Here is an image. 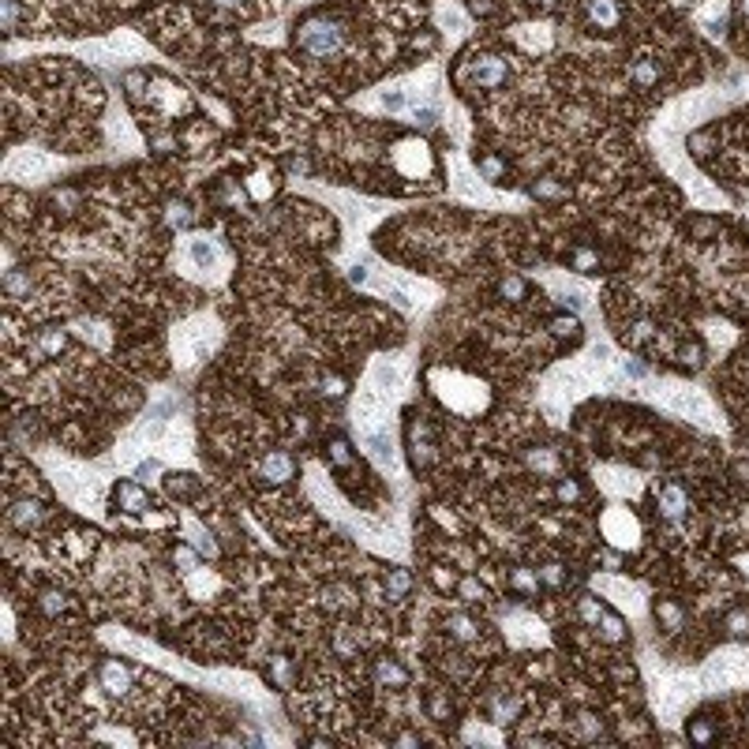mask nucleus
<instances>
[{"label": "nucleus", "mask_w": 749, "mask_h": 749, "mask_svg": "<svg viewBox=\"0 0 749 749\" xmlns=\"http://www.w3.org/2000/svg\"><path fill=\"white\" fill-rule=\"evenodd\" d=\"M498 296L509 300V303H521V300L528 296V285H525V281H521L517 274H506L502 281H498Z\"/></svg>", "instance_id": "a878e982"}, {"label": "nucleus", "mask_w": 749, "mask_h": 749, "mask_svg": "<svg viewBox=\"0 0 749 749\" xmlns=\"http://www.w3.org/2000/svg\"><path fill=\"white\" fill-rule=\"evenodd\" d=\"M49 158L38 154V150H19V154L8 161V177L12 180H41L49 172Z\"/></svg>", "instance_id": "423d86ee"}, {"label": "nucleus", "mask_w": 749, "mask_h": 749, "mask_svg": "<svg viewBox=\"0 0 749 749\" xmlns=\"http://www.w3.org/2000/svg\"><path fill=\"white\" fill-rule=\"evenodd\" d=\"M364 442H367V446H371L375 461H383V465H394V442H390V435H386V431H378V427L364 431Z\"/></svg>", "instance_id": "a211bd4d"}, {"label": "nucleus", "mask_w": 749, "mask_h": 749, "mask_svg": "<svg viewBox=\"0 0 749 749\" xmlns=\"http://www.w3.org/2000/svg\"><path fill=\"white\" fill-rule=\"evenodd\" d=\"M558 498H562V502H577V498H581L577 480H558Z\"/></svg>", "instance_id": "de8ad7c7"}, {"label": "nucleus", "mask_w": 749, "mask_h": 749, "mask_svg": "<svg viewBox=\"0 0 749 749\" xmlns=\"http://www.w3.org/2000/svg\"><path fill=\"white\" fill-rule=\"evenodd\" d=\"M97 678H102L105 693H113V697H124L132 689V667L121 664V659H102L97 664Z\"/></svg>", "instance_id": "6e6552de"}, {"label": "nucleus", "mask_w": 749, "mask_h": 749, "mask_svg": "<svg viewBox=\"0 0 749 749\" xmlns=\"http://www.w3.org/2000/svg\"><path fill=\"white\" fill-rule=\"evenodd\" d=\"M600 626H603L600 633H603V640H607V645H622V640H626V622H622V618H618V614H607V611H603Z\"/></svg>", "instance_id": "c85d7f7f"}, {"label": "nucleus", "mask_w": 749, "mask_h": 749, "mask_svg": "<svg viewBox=\"0 0 749 749\" xmlns=\"http://www.w3.org/2000/svg\"><path fill=\"white\" fill-rule=\"evenodd\" d=\"M322 386H327V394H330V397H338L341 390H345V383H341L338 375H334V378H327V383H322Z\"/></svg>", "instance_id": "052dcab7"}, {"label": "nucleus", "mask_w": 749, "mask_h": 749, "mask_svg": "<svg viewBox=\"0 0 749 749\" xmlns=\"http://www.w3.org/2000/svg\"><path fill=\"white\" fill-rule=\"evenodd\" d=\"M678 360L686 364V367H701V360H704V349H701L697 341H693V345H682V349H678Z\"/></svg>", "instance_id": "37998d69"}, {"label": "nucleus", "mask_w": 749, "mask_h": 749, "mask_svg": "<svg viewBox=\"0 0 749 749\" xmlns=\"http://www.w3.org/2000/svg\"><path fill=\"white\" fill-rule=\"evenodd\" d=\"M509 589H517V592H525V596L540 592V573H532L528 566H517L514 573H509Z\"/></svg>", "instance_id": "bb28decb"}, {"label": "nucleus", "mask_w": 749, "mask_h": 749, "mask_svg": "<svg viewBox=\"0 0 749 749\" xmlns=\"http://www.w3.org/2000/svg\"><path fill=\"white\" fill-rule=\"evenodd\" d=\"M603 532L614 547H629L637 540V521L629 517V509H611V514L603 517Z\"/></svg>", "instance_id": "1a4fd4ad"}, {"label": "nucleus", "mask_w": 749, "mask_h": 749, "mask_svg": "<svg viewBox=\"0 0 749 749\" xmlns=\"http://www.w3.org/2000/svg\"><path fill=\"white\" fill-rule=\"evenodd\" d=\"M584 23L592 30L611 34L622 23V8H618V0H584Z\"/></svg>", "instance_id": "20e7f679"}, {"label": "nucleus", "mask_w": 749, "mask_h": 749, "mask_svg": "<svg viewBox=\"0 0 749 749\" xmlns=\"http://www.w3.org/2000/svg\"><path fill=\"white\" fill-rule=\"evenodd\" d=\"M693 697H697V686L686 678H671L664 689H659V708H664L667 715H678L682 708H689Z\"/></svg>", "instance_id": "0eeeda50"}, {"label": "nucleus", "mask_w": 749, "mask_h": 749, "mask_svg": "<svg viewBox=\"0 0 749 749\" xmlns=\"http://www.w3.org/2000/svg\"><path fill=\"white\" fill-rule=\"evenodd\" d=\"M188 255H191V263L199 266V270H210L214 263L221 259V252H218V244L210 240V236H195V240L188 244Z\"/></svg>", "instance_id": "f3484780"}, {"label": "nucleus", "mask_w": 749, "mask_h": 749, "mask_svg": "<svg viewBox=\"0 0 749 749\" xmlns=\"http://www.w3.org/2000/svg\"><path fill=\"white\" fill-rule=\"evenodd\" d=\"M383 102H386V109H405V94H383Z\"/></svg>", "instance_id": "4d7b16f0"}, {"label": "nucleus", "mask_w": 749, "mask_h": 749, "mask_svg": "<svg viewBox=\"0 0 749 749\" xmlns=\"http://www.w3.org/2000/svg\"><path fill=\"white\" fill-rule=\"evenodd\" d=\"M622 367H626V375H633V378H640V375H645V367H640V364H629V360H626Z\"/></svg>", "instance_id": "0e129e2a"}, {"label": "nucleus", "mask_w": 749, "mask_h": 749, "mask_svg": "<svg viewBox=\"0 0 749 749\" xmlns=\"http://www.w3.org/2000/svg\"><path fill=\"white\" fill-rule=\"evenodd\" d=\"M712 233H715V221L712 218H697V221H693V236H701V240H704V236H712Z\"/></svg>", "instance_id": "3c124183"}, {"label": "nucleus", "mask_w": 749, "mask_h": 749, "mask_svg": "<svg viewBox=\"0 0 749 749\" xmlns=\"http://www.w3.org/2000/svg\"><path fill=\"white\" fill-rule=\"evenodd\" d=\"M38 345H41V352H46V356H57L64 349V330H46L38 338Z\"/></svg>", "instance_id": "4c0bfd02"}, {"label": "nucleus", "mask_w": 749, "mask_h": 749, "mask_svg": "<svg viewBox=\"0 0 749 749\" xmlns=\"http://www.w3.org/2000/svg\"><path fill=\"white\" fill-rule=\"evenodd\" d=\"M551 330H555L558 338H573V334H581V322L573 319V315H558V319L551 322Z\"/></svg>", "instance_id": "ea45409f"}, {"label": "nucleus", "mask_w": 749, "mask_h": 749, "mask_svg": "<svg viewBox=\"0 0 749 749\" xmlns=\"http://www.w3.org/2000/svg\"><path fill=\"white\" fill-rule=\"evenodd\" d=\"M270 675H274L277 686H289V682H292V667H289V659H285V656H277L274 664H270Z\"/></svg>", "instance_id": "a18cd8bd"}, {"label": "nucleus", "mask_w": 749, "mask_h": 749, "mask_svg": "<svg viewBox=\"0 0 749 749\" xmlns=\"http://www.w3.org/2000/svg\"><path fill=\"white\" fill-rule=\"evenodd\" d=\"M570 270H577V274H596V270H600V255H596L592 247H577V252L570 255Z\"/></svg>", "instance_id": "cd10ccee"}, {"label": "nucleus", "mask_w": 749, "mask_h": 749, "mask_svg": "<svg viewBox=\"0 0 749 749\" xmlns=\"http://www.w3.org/2000/svg\"><path fill=\"white\" fill-rule=\"evenodd\" d=\"M165 221L172 225V229H180V225H188V221H191V210H188V202H169V206H165Z\"/></svg>", "instance_id": "c9c22d12"}, {"label": "nucleus", "mask_w": 749, "mask_h": 749, "mask_svg": "<svg viewBox=\"0 0 749 749\" xmlns=\"http://www.w3.org/2000/svg\"><path fill=\"white\" fill-rule=\"evenodd\" d=\"M154 472H161L158 461H143V465H139V476H154Z\"/></svg>", "instance_id": "680f3d73"}, {"label": "nucleus", "mask_w": 749, "mask_h": 749, "mask_svg": "<svg viewBox=\"0 0 749 749\" xmlns=\"http://www.w3.org/2000/svg\"><path fill=\"white\" fill-rule=\"evenodd\" d=\"M408 589H412V573L408 570H390V577H386V596L390 600H405Z\"/></svg>", "instance_id": "b1692460"}, {"label": "nucleus", "mask_w": 749, "mask_h": 749, "mask_svg": "<svg viewBox=\"0 0 749 749\" xmlns=\"http://www.w3.org/2000/svg\"><path fill=\"white\" fill-rule=\"evenodd\" d=\"M461 596H469V600H476V596H483V589H480V584H476L472 577H465V581H461Z\"/></svg>", "instance_id": "5fc2aeb1"}, {"label": "nucleus", "mask_w": 749, "mask_h": 749, "mask_svg": "<svg viewBox=\"0 0 749 749\" xmlns=\"http://www.w3.org/2000/svg\"><path fill=\"white\" fill-rule=\"evenodd\" d=\"M656 502H659V514H664L667 521H682V517L689 514V495L682 491L678 483H664V487H659Z\"/></svg>", "instance_id": "f8f14e48"}, {"label": "nucleus", "mask_w": 749, "mask_h": 749, "mask_svg": "<svg viewBox=\"0 0 749 749\" xmlns=\"http://www.w3.org/2000/svg\"><path fill=\"white\" fill-rule=\"evenodd\" d=\"M172 562H177V566L188 573V570L195 566V551H191V547H177V551H172Z\"/></svg>", "instance_id": "8fccbe9b"}, {"label": "nucleus", "mask_w": 749, "mask_h": 749, "mask_svg": "<svg viewBox=\"0 0 749 749\" xmlns=\"http://www.w3.org/2000/svg\"><path fill=\"white\" fill-rule=\"evenodd\" d=\"M41 607H46L49 614H57L60 607H64V596H57V592H46V596H41Z\"/></svg>", "instance_id": "603ef678"}, {"label": "nucleus", "mask_w": 749, "mask_h": 749, "mask_svg": "<svg viewBox=\"0 0 749 749\" xmlns=\"http://www.w3.org/2000/svg\"><path fill=\"white\" fill-rule=\"evenodd\" d=\"M218 202H233V206H244V202H247V195H244V188H236V184L229 180V184H221V191H218Z\"/></svg>", "instance_id": "a19ab883"}, {"label": "nucleus", "mask_w": 749, "mask_h": 749, "mask_svg": "<svg viewBox=\"0 0 749 749\" xmlns=\"http://www.w3.org/2000/svg\"><path fill=\"white\" fill-rule=\"evenodd\" d=\"M296 46L308 53V57L327 60L345 46V30H341L338 19H330V15H311L296 27Z\"/></svg>", "instance_id": "f257e3e1"}, {"label": "nucleus", "mask_w": 749, "mask_h": 749, "mask_svg": "<svg viewBox=\"0 0 749 749\" xmlns=\"http://www.w3.org/2000/svg\"><path fill=\"white\" fill-rule=\"evenodd\" d=\"M476 169H480L483 180H502V172H506V165L498 158H480V161H476Z\"/></svg>", "instance_id": "58836bf2"}, {"label": "nucleus", "mask_w": 749, "mask_h": 749, "mask_svg": "<svg viewBox=\"0 0 749 749\" xmlns=\"http://www.w3.org/2000/svg\"><path fill=\"white\" fill-rule=\"evenodd\" d=\"M581 731L589 734V738H592V734H600V720H596V715H589V712H584V715H581Z\"/></svg>", "instance_id": "864d4df0"}, {"label": "nucleus", "mask_w": 749, "mask_h": 749, "mask_svg": "<svg viewBox=\"0 0 749 749\" xmlns=\"http://www.w3.org/2000/svg\"><path fill=\"white\" fill-rule=\"evenodd\" d=\"M629 83L633 86H640V90H648V86H656L659 83V64L656 60H637L633 68H629Z\"/></svg>", "instance_id": "aec40b11"}, {"label": "nucleus", "mask_w": 749, "mask_h": 749, "mask_svg": "<svg viewBox=\"0 0 749 749\" xmlns=\"http://www.w3.org/2000/svg\"><path fill=\"white\" fill-rule=\"evenodd\" d=\"M113 498H116V506H121V509H128V514H143L146 502H150L146 491L135 480H121V483H116V491H113Z\"/></svg>", "instance_id": "ddd939ff"}, {"label": "nucleus", "mask_w": 749, "mask_h": 749, "mask_svg": "<svg viewBox=\"0 0 749 749\" xmlns=\"http://www.w3.org/2000/svg\"><path fill=\"white\" fill-rule=\"evenodd\" d=\"M375 682L386 689H405L408 686V671L397 659H375Z\"/></svg>", "instance_id": "4468645a"}, {"label": "nucleus", "mask_w": 749, "mask_h": 749, "mask_svg": "<svg viewBox=\"0 0 749 749\" xmlns=\"http://www.w3.org/2000/svg\"><path fill=\"white\" fill-rule=\"evenodd\" d=\"M712 150V135L708 132H697V135H689V154H697V158H704Z\"/></svg>", "instance_id": "49530a36"}, {"label": "nucleus", "mask_w": 749, "mask_h": 749, "mask_svg": "<svg viewBox=\"0 0 749 749\" xmlns=\"http://www.w3.org/2000/svg\"><path fill=\"white\" fill-rule=\"evenodd\" d=\"M327 458L338 465V469H352V453H349V442H345L341 435H334L327 442Z\"/></svg>", "instance_id": "c756f323"}, {"label": "nucleus", "mask_w": 749, "mask_h": 749, "mask_svg": "<svg viewBox=\"0 0 749 749\" xmlns=\"http://www.w3.org/2000/svg\"><path fill=\"white\" fill-rule=\"evenodd\" d=\"M693 195H697V202H712L715 191L708 188V184H693Z\"/></svg>", "instance_id": "6e6d98bb"}, {"label": "nucleus", "mask_w": 749, "mask_h": 749, "mask_svg": "<svg viewBox=\"0 0 749 749\" xmlns=\"http://www.w3.org/2000/svg\"><path fill=\"white\" fill-rule=\"evenodd\" d=\"M487 712H491V720H495V723H506L509 715L517 712V701L509 697V693H495V697L487 701Z\"/></svg>", "instance_id": "393cba45"}, {"label": "nucleus", "mask_w": 749, "mask_h": 749, "mask_svg": "<svg viewBox=\"0 0 749 749\" xmlns=\"http://www.w3.org/2000/svg\"><path fill=\"white\" fill-rule=\"evenodd\" d=\"M727 633L731 637H749V611H731L727 614Z\"/></svg>", "instance_id": "f704fd0d"}, {"label": "nucleus", "mask_w": 749, "mask_h": 749, "mask_svg": "<svg viewBox=\"0 0 749 749\" xmlns=\"http://www.w3.org/2000/svg\"><path fill=\"white\" fill-rule=\"evenodd\" d=\"M349 277L356 281V285H364V281H367V270H364V266H352V274H349Z\"/></svg>", "instance_id": "e2e57ef3"}, {"label": "nucleus", "mask_w": 749, "mask_h": 749, "mask_svg": "<svg viewBox=\"0 0 749 749\" xmlns=\"http://www.w3.org/2000/svg\"><path fill=\"white\" fill-rule=\"evenodd\" d=\"M214 345V327L210 322H191L177 334V356L180 364H199Z\"/></svg>", "instance_id": "f03ea898"}, {"label": "nucleus", "mask_w": 749, "mask_h": 749, "mask_svg": "<svg viewBox=\"0 0 749 749\" xmlns=\"http://www.w3.org/2000/svg\"><path fill=\"white\" fill-rule=\"evenodd\" d=\"M397 165L408 172V177H420L423 169H431V150L416 143V139H405V143L397 146Z\"/></svg>", "instance_id": "9b49d317"}, {"label": "nucleus", "mask_w": 749, "mask_h": 749, "mask_svg": "<svg viewBox=\"0 0 749 749\" xmlns=\"http://www.w3.org/2000/svg\"><path fill=\"white\" fill-rule=\"evenodd\" d=\"M525 465H528L532 472H544V476H555L558 472V458H555V450H547V446L528 450L525 453Z\"/></svg>", "instance_id": "412c9836"}, {"label": "nucleus", "mask_w": 749, "mask_h": 749, "mask_svg": "<svg viewBox=\"0 0 749 749\" xmlns=\"http://www.w3.org/2000/svg\"><path fill=\"white\" fill-rule=\"evenodd\" d=\"M656 338V327L648 319H640V322H633V327L626 330V341L629 345H645V341H652Z\"/></svg>", "instance_id": "72a5a7b5"}, {"label": "nucleus", "mask_w": 749, "mask_h": 749, "mask_svg": "<svg viewBox=\"0 0 749 749\" xmlns=\"http://www.w3.org/2000/svg\"><path fill=\"white\" fill-rule=\"evenodd\" d=\"M427 708H431V715H435V720H446V701H442V697H431Z\"/></svg>", "instance_id": "13d9d810"}, {"label": "nucleus", "mask_w": 749, "mask_h": 749, "mask_svg": "<svg viewBox=\"0 0 749 749\" xmlns=\"http://www.w3.org/2000/svg\"><path fill=\"white\" fill-rule=\"evenodd\" d=\"M734 8H738V15H742V19H749V0H738Z\"/></svg>", "instance_id": "338daca9"}, {"label": "nucleus", "mask_w": 749, "mask_h": 749, "mask_svg": "<svg viewBox=\"0 0 749 749\" xmlns=\"http://www.w3.org/2000/svg\"><path fill=\"white\" fill-rule=\"evenodd\" d=\"M461 79H472L476 86H498L506 79V64L491 57V53H483V57H472V64L461 71Z\"/></svg>", "instance_id": "39448f33"}, {"label": "nucleus", "mask_w": 749, "mask_h": 749, "mask_svg": "<svg viewBox=\"0 0 749 749\" xmlns=\"http://www.w3.org/2000/svg\"><path fill=\"white\" fill-rule=\"evenodd\" d=\"M577 614H581V622H589V626H600V618H603V603L596 600V596H581V603H577Z\"/></svg>", "instance_id": "7c9ffc66"}, {"label": "nucleus", "mask_w": 749, "mask_h": 749, "mask_svg": "<svg viewBox=\"0 0 749 749\" xmlns=\"http://www.w3.org/2000/svg\"><path fill=\"white\" fill-rule=\"evenodd\" d=\"M667 408L678 412V416H686V420L712 423L708 420V401H704L697 390H689V386H667Z\"/></svg>", "instance_id": "7ed1b4c3"}, {"label": "nucleus", "mask_w": 749, "mask_h": 749, "mask_svg": "<svg viewBox=\"0 0 749 749\" xmlns=\"http://www.w3.org/2000/svg\"><path fill=\"white\" fill-rule=\"evenodd\" d=\"M446 629H450V633L458 637V640H476V637H480V626H476L469 614H450V618H446Z\"/></svg>", "instance_id": "5701e85b"}, {"label": "nucleus", "mask_w": 749, "mask_h": 749, "mask_svg": "<svg viewBox=\"0 0 749 749\" xmlns=\"http://www.w3.org/2000/svg\"><path fill=\"white\" fill-rule=\"evenodd\" d=\"M4 289H8V296H30V277L23 274V270H8Z\"/></svg>", "instance_id": "2f4dec72"}, {"label": "nucleus", "mask_w": 749, "mask_h": 749, "mask_svg": "<svg viewBox=\"0 0 749 749\" xmlns=\"http://www.w3.org/2000/svg\"><path fill=\"white\" fill-rule=\"evenodd\" d=\"M15 23H19V0H4V30L8 34L15 30Z\"/></svg>", "instance_id": "09e8293b"}, {"label": "nucleus", "mask_w": 749, "mask_h": 749, "mask_svg": "<svg viewBox=\"0 0 749 749\" xmlns=\"http://www.w3.org/2000/svg\"><path fill=\"white\" fill-rule=\"evenodd\" d=\"M41 521H46V506L34 502V498H19V502H12V509H8V525L19 528V532L38 528Z\"/></svg>", "instance_id": "9d476101"}, {"label": "nucleus", "mask_w": 749, "mask_h": 749, "mask_svg": "<svg viewBox=\"0 0 749 749\" xmlns=\"http://www.w3.org/2000/svg\"><path fill=\"white\" fill-rule=\"evenodd\" d=\"M656 622L664 626L667 633H678L682 622H686V614H682V607H678V603H671V600H656Z\"/></svg>", "instance_id": "6ab92c4d"}, {"label": "nucleus", "mask_w": 749, "mask_h": 749, "mask_svg": "<svg viewBox=\"0 0 749 749\" xmlns=\"http://www.w3.org/2000/svg\"><path fill=\"white\" fill-rule=\"evenodd\" d=\"M165 487H169V491L180 498V495H191V491H195V480H191V476H180V472H172Z\"/></svg>", "instance_id": "c03bdc74"}, {"label": "nucleus", "mask_w": 749, "mask_h": 749, "mask_svg": "<svg viewBox=\"0 0 749 749\" xmlns=\"http://www.w3.org/2000/svg\"><path fill=\"white\" fill-rule=\"evenodd\" d=\"M210 4H218V8H225V12H240V8L247 4V0H210Z\"/></svg>", "instance_id": "bf43d9fd"}, {"label": "nucleus", "mask_w": 749, "mask_h": 749, "mask_svg": "<svg viewBox=\"0 0 749 749\" xmlns=\"http://www.w3.org/2000/svg\"><path fill=\"white\" fill-rule=\"evenodd\" d=\"M371 378H375V386H378V394H390L394 397L397 390H401V367L397 364H390V360H378L375 367H371Z\"/></svg>", "instance_id": "dca6fc26"}, {"label": "nucleus", "mask_w": 749, "mask_h": 749, "mask_svg": "<svg viewBox=\"0 0 749 749\" xmlns=\"http://www.w3.org/2000/svg\"><path fill=\"white\" fill-rule=\"evenodd\" d=\"M394 742H397V745H416V742H420V738H416V734H397V738H394Z\"/></svg>", "instance_id": "69168bd1"}, {"label": "nucleus", "mask_w": 749, "mask_h": 749, "mask_svg": "<svg viewBox=\"0 0 749 749\" xmlns=\"http://www.w3.org/2000/svg\"><path fill=\"white\" fill-rule=\"evenodd\" d=\"M532 195H536V199H562V195H566V188H562L558 180H551V177H544V180H536L532 184Z\"/></svg>", "instance_id": "473e14b6"}, {"label": "nucleus", "mask_w": 749, "mask_h": 749, "mask_svg": "<svg viewBox=\"0 0 749 749\" xmlns=\"http://www.w3.org/2000/svg\"><path fill=\"white\" fill-rule=\"evenodd\" d=\"M378 412H383V401H378L375 394H360V401H356V416L364 420V431H371V427H375Z\"/></svg>", "instance_id": "4be33fe9"}, {"label": "nucleus", "mask_w": 749, "mask_h": 749, "mask_svg": "<svg viewBox=\"0 0 749 749\" xmlns=\"http://www.w3.org/2000/svg\"><path fill=\"white\" fill-rule=\"evenodd\" d=\"M562 581H566V573H562V566H544L540 570V584H547V589H562Z\"/></svg>", "instance_id": "79ce46f5"}, {"label": "nucleus", "mask_w": 749, "mask_h": 749, "mask_svg": "<svg viewBox=\"0 0 749 749\" xmlns=\"http://www.w3.org/2000/svg\"><path fill=\"white\" fill-rule=\"evenodd\" d=\"M263 472H266V480L285 483V480H292V472H296V461H292L289 453H281V450H270L266 461H263Z\"/></svg>", "instance_id": "2eb2a0df"}, {"label": "nucleus", "mask_w": 749, "mask_h": 749, "mask_svg": "<svg viewBox=\"0 0 749 749\" xmlns=\"http://www.w3.org/2000/svg\"><path fill=\"white\" fill-rule=\"evenodd\" d=\"M689 738H693V742H712V738H715V727H712L708 715H701V720L689 723Z\"/></svg>", "instance_id": "e433bc0d"}]
</instances>
